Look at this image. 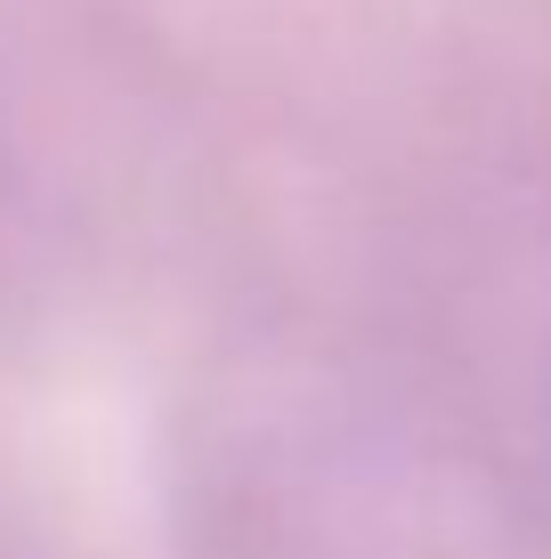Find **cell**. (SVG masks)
Returning <instances> with one entry per match:
<instances>
[{
  "label": "cell",
  "instance_id": "cell-1",
  "mask_svg": "<svg viewBox=\"0 0 551 559\" xmlns=\"http://www.w3.org/2000/svg\"><path fill=\"white\" fill-rule=\"evenodd\" d=\"M479 438L503 495L551 544V219L519 243L487 284L479 349Z\"/></svg>",
  "mask_w": 551,
  "mask_h": 559
}]
</instances>
